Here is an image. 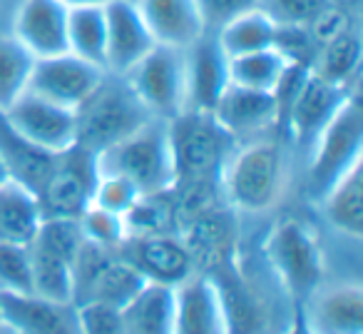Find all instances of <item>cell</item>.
<instances>
[{"label": "cell", "instance_id": "15", "mask_svg": "<svg viewBox=\"0 0 363 334\" xmlns=\"http://www.w3.org/2000/svg\"><path fill=\"white\" fill-rule=\"evenodd\" d=\"M155 45L135 0L105 3V70L110 75L125 77Z\"/></svg>", "mask_w": 363, "mask_h": 334}, {"label": "cell", "instance_id": "35", "mask_svg": "<svg viewBox=\"0 0 363 334\" xmlns=\"http://www.w3.org/2000/svg\"><path fill=\"white\" fill-rule=\"evenodd\" d=\"M140 195L142 193L130 180L120 178V175L97 173L95 185H92L90 203L102 210H110V212H115V215H125Z\"/></svg>", "mask_w": 363, "mask_h": 334}, {"label": "cell", "instance_id": "28", "mask_svg": "<svg viewBox=\"0 0 363 334\" xmlns=\"http://www.w3.org/2000/svg\"><path fill=\"white\" fill-rule=\"evenodd\" d=\"M33 294L55 302H72V262L38 242L28 244Z\"/></svg>", "mask_w": 363, "mask_h": 334}, {"label": "cell", "instance_id": "23", "mask_svg": "<svg viewBox=\"0 0 363 334\" xmlns=\"http://www.w3.org/2000/svg\"><path fill=\"white\" fill-rule=\"evenodd\" d=\"M40 198L21 180L0 185V242L30 244L43 222Z\"/></svg>", "mask_w": 363, "mask_h": 334}, {"label": "cell", "instance_id": "19", "mask_svg": "<svg viewBox=\"0 0 363 334\" xmlns=\"http://www.w3.org/2000/svg\"><path fill=\"white\" fill-rule=\"evenodd\" d=\"M184 75H187V110L212 112L222 92L229 87V58L209 31L184 48Z\"/></svg>", "mask_w": 363, "mask_h": 334}, {"label": "cell", "instance_id": "34", "mask_svg": "<svg viewBox=\"0 0 363 334\" xmlns=\"http://www.w3.org/2000/svg\"><path fill=\"white\" fill-rule=\"evenodd\" d=\"M0 294H33L28 244L0 242Z\"/></svg>", "mask_w": 363, "mask_h": 334}, {"label": "cell", "instance_id": "38", "mask_svg": "<svg viewBox=\"0 0 363 334\" xmlns=\"http://www.w3.org/2000/svg\"><path fill=\"white\" fill-rule=\"evenodd\" d=\"M279 334H313V332L308 329V324H306V319H303L301 309H298L296 304H294L291 314H289L286 324H284V329Z\"/></svg>", "mask_w": 363, "mask_h": 334}, {"label": "cell", "instance_id": "7", "mask_svg": "<svg viewBox=\"0 0 363 334\" xmlns=\"http://www.w3.org/2000/svg\"><path fill=\"white\" fill-rule=\"evenodd\" d=\"M125 82L157 120H167L187 110V75L184 50L155 45L130 72Z\"/></svg>", "mask_w": 363, "mask_h": 334}, {"label": "cell", "instance_id": "14", "mask_svg": "<svg viewBox=\"0 0 363 334\" xmlns=\"http://www.w3.org/2000/svg\"><path fill=\"white\" fill-rule=\"evenodd\" d=\"M296 307L313 334H363V287L356 279H323Z\"/></svg>", "mask_w": 363, "mask_h": 334}, {"label": "cell", "instance_id": "39", "mask_svg": "<svg viewBox=\"0 0 363 334\" xmlns=\"http://www.w3.org/2000/svg\"><path fill=\"white\" fill-rule=\"evenodd\" d=\"M65 8H85V6H105L110 0H60Z\"/></svg>", "mask_w": 363, "mask_h": 334}, {"label": "cell", "instance_id": "8", "mask_svg": "<svg viewBox=\"0 0 363 334\" xmlns=\"http://www.w3.org/2000/svg\"><path fill=\"white\" fill-rule=\"evenodd\" d=\"M284 82L291 90L286 105L289 137L303 150H311L321 130L341 110V105L348 100L353 90L333 85V82L323 80L316 72L301 65H294Z\"/></svg>", "mask_w": 363, "mask_h": 334}, {"label": "cell", "instance_id": "25", "mask_svg": "<svg viewBox=\"0 0 363 334\" xmlns=\"http://www.w3.org/2000/svg\"><path fill=\"white\" fill-rule=\"evenodd\" d=\"M361 38H358V33L353 28L346 26L343 31H338L336 36H331L318 45L308 70L316 72L323 80L333 82V85L353 90V80H356L358 70H361Z\"/></svg>", "mask_w": 363, "mask_h": 334}, {"label": "cell", "instance_id": "40", "mask_svg": "<svg viewBox=\"0 0 363 334\" xmlns=\"http://www.w3.org/2000/svg\"><path fill=\"white\" fill-rule=\"evenodd\" d=\"M11 178H13V175H11V167H8L6 157H3V152H0V185H6Z\"/></svg>", "mask_w": 363, "mask_h": 334}, {"label": "cell", "instance_id": "13", "mask_svg": "<svg viewBox=\"0 0 363 334\" xmlns=\"http://www.w3.org/2000/svg\"><path fill=\"white\" fill-rule=\"evenodd\" d=\"M117 252L155 284L177 287L194 274V262L179 232H157L125 237Z\"/></svg>", "mask_w": 363, "mask_h": 334}, {"label": "cell", "instance_id": "11", "mask_svg": "<svg viewBox=\"0 0 363 334\" xmlns=\"http://www.w3.org/2000/svg\"><path fill=\"white\" fill-rule=\"evenodd\" d=\"M105 77L107 70H102L100 65H92L72 53H60L35 60L28 90L55 105L80 110Z\"/></svg>", "mask_w": 363, "mask_h": 334}, {"label": "cell", "instance_id": "3", "mask_svg": "<svg viewBox=\"0 0 363 334\" xmlns=\"http://www.w3.org/2000/svg\"><path fill=\"white\" fill-rule=\"evenodd\" d=\"M95 170L130 180L140 193L172 190L174 165L167 120L152 117L120 142L95 152Z\"/></svg>", "mask_w": 363, "mask_h": 334}, {"label": "cell", "instance_id": "30", "mask_svg": "<svg viewBox=\"0 0 363 334\" xmlns=\"http://www.w3.org/2000/svg\"><path fill=\"white\" fill-rule=\"evenodd\" d=\"M67 53L105 70V6L67 11Z\"/></svg>", "mask_w": 363, "mask_h": 334}, {"label": "cell", "instance_id": "41", "mask_svg": "<svg viewBox=\"0 0 363 334\" xmlns=\"http://www.w3.org/2000/svg\"><path fill=\"white\" fill-rule=\"evenodd\" d=\"M0 334H11V332H8V329L3 327V324H0Z\"/></svg>", "mask_w": 363, "mask_h": 334}, {"label": "cell", "instance_id": "12", "mask_svg": "<svg viewBox=\"0 0 363 334\" xmlns=\"http://www.w3.org/2000/svg\"><path fill=\"white\" fill-rule=\"evenodd\" d=\"M214 279L219 302L224 309L227 334H269L272 332V312L264 292L257 282L244 274L239 254L207 272Z\"/></svg>", "mask_w": 363, "mask_h": 334}, {"label": "cell", "instance_id": "26", "mask_svg": "<svg viewBox=\"0 0 363 334\" xmlns=\"http://www.w3.org/2000/svg\"><path fill=\"white\" fill-rule=\"evenodd\" d=\"M291 68L294 63L284 55V50L277 45L264 48L229 58V82L259 92H279Z\"/></svg>", "mask_w": 363, "mask_h": 334}, {"label": "cell", "instance_id": "20", "mask_svg": "<svg viewBox=\"0 0 363 334\" xmlns=\"http://www.w3.org/2000/svg\"><path fill=\"white\" fill-rule=\"evenodd\" d=\"M157 45L184 50L207 33L197 0H135Z\"/></svg>", "mask_w": 363, "mask_h": 334}, {"label": "cell", "instance_id": "29", "mask_svg": "<svg viewBox=\"0 0 363 334\" xmlns=\"http://www.w3.org/2000/svg\"><path fill=\"white\" fill-rule=\"evenodd\" d=\"M127 237L157 232H179V212L172 190L162 193H142L132 208L122 215Z\"/></svg>", "mask_w": 363, "mask_h": 334}, {"label": "cell", "instance_id": "33", "mask_svg": "<svg viewBox=\"0 0 363 334\" xmlns=\"http://www.w3.org/2000/svg\"><path fill=\"white\" fill-rule=\"evenodd\" d=\"M77 220H80V227H82L85 239L92 244H97V247L117 249L127 237L122 215H115V212H110V210H102L92 203H87V208L82 210V215Z\"/></svg>", "mask_w": 363, "mask_h": 334}, {"label": "cell", "instance_id": "37", "mask_svg": "<svg viewBox=\"0 0 363 334\" xmlns=\"http://www.w3.org/2000/svg\"><path fill=\"white\" fill-rule=\"evenodd\" d=\"M82 334H125L120 322V309L107 304H75Z\"/></svg>", "mask_w": 363, "mask_h": 334}, {"label": "cell", "instance_id": "36", "mask_svg": "<svg viewBox=\"0 0 363 334\" xmlns=\"http://www.w3.org/2000/svg\"><path fill=\"white\" fill-rule=\"evenodd\" d=\"M197 3L207 31H219L224 23L234 21L237 16L262 8V0H197Z\"/></svg>", "mask_w": 363, "mask_h": 334}, {"label": "cell", "instance_id": "18", "mask_svg": "<svg viewBox=\"0 0 363 334\" xmlns=\"http://www.w3.org/2000/svg\"><path fill=\"white\" fill-rule=\"evenodd\" d=\"M67 11L60 0H21L11 36L35 60L67 53Z\"/></svg>", "mask_w": 363, "mask_h": 334}, {"label": "cell", "instance_id": "21", "mask_svg": "<svg viewBox=\"0 0 363 334\" xmlns=\"http://www.w3.org/2000/svg\"><path fill=\"white\" fill-rule=\"evenodd\" d=\"M174 334H227L217 284L209 274L194 272L174 287Z\"/></svg>", "mask_w": 363, "mask_h": 334}, {"label": "cell", "instance_id": "32", "mask_svg": "<svg viewBox=\"0 0 363 334\" xmlns=\"http://www.w3.org/2000/svg\"><path fill=\"white\" fill-rule=\"evenodd\" d=\"M333 0H262V11L281 28H311L323 13H328Z\"/></svg>", "mask_w": 363, "mask_h": 334}, {"label": "cell", "instance_id": "2", "mask_svg": "<svg viewBox=\"0 0 363 334\" xmlns=\"http://www.w3.org/2000/svg\"><path fill=\"white\" fill-rule=\"evenodd\" d=\"M264 259L277 287L298 304L326 279V252L306 222L296 217L279 220L264 239Z\"/></svg>", "mask_w": 363, "mask_h": 334}, {"label": "cell", "instance_id": "6", "mask_svg": "<svg viewBox=\"0 0 363 334\" xmlns=\"http://www.w3.org/2000/svg\"><path fill=\"white\" fill-rule=\"evenodd\" d=\"M147 279L117 249L87 242L72 264V304H107L125 307Z\"/></svg>", "mask_w": 363, "mask_h": 334}, {"label": "cell", "instance_id": "4", "mask_svg": "<svg viewBox=\"0 0 363 334\" xmlns=\"http://www.w3.org/2000/svg\"><path fill=\"white\" fill-rule=\"evenodd\" d=\"M147 120H152V115L137 100L125 77L107 72L102 85L77 110V145L100 152L135 132Z\"/></svg>", "mask_w": 363, "mask_h": 334}, {"label": "cell", "instance_id": "1", "mask_svg": "<svg viewBox=\"0 0 363 334\" xmlns=\"http://www.w3.org/2000/svg\"><path fill=\"white\" fill-rule=\"evenodd\" d=\"M289 185L286 150L277 137L259 135L254 140L237 142L222 167L219 190L229 210L244 215L272 212Z\"/></svg>", "mask_w": 363, "mask_h": 334}, {"label": "cell", "instance_id": "5", "mask_svg": "<svg viewBox=\"0 0 363 334\" xmlns=\"http://www.w3.org/2000/svg\"><path fill=\"white\" fill-rule=\"evenodd\" d=\"M308 157V193L321 200L356 162L363 160V107L356 92L331 117Z\"/></svg>", "mask_w": 363, "mask_h": 334}, {"label": "cell", "instance_id": "10", "mask_svg": "<svg viewBox=\"0 0 363 334\" xmlns=\"http://www.w3.org/2000/svg\"><path fill=\"white\" fill-rule=\"evenodd\" d=\"M95 178V152L75 145L62 155H55L50 175L38 193L43 215L45 217H80L90 203Z\"/></svg>", "mask_w": 363, "mask_h": 334}, {"label": "cell", "instance_id": "24", "mask_svg": "<svg viewBox=\"0 0 363 334\" xmlns=\"http://www.w3.org/2000/svg\"><path fill=\"white\" fill-rule=\"evenodd\" d=\"M326 222L343 237H363V160L318 200Z\"/></svg>", "mask_w": 363, "mask_h": 334}, {"label": "cell", "instance_id": "31", "mask_svg": "<svg viewBox=\"0 0 363 334\" xmlns=\"http://www.w3.org/2000/svg\"><path fill=\"white\" fill-rule=\"evenodd\" d=\"M35 58L11 36H0V112H6L30 85Z\"/></svg>", "mask_w": 363, "mask_h": 334}, {"label": "cell", "instance_id": "9", "mask_svg": "<svg viewBox=\"0 0 363 334\" xmlns=\"http://www.w3.org/2000/svg\"><path fill=\"white\" fill-rule=\"evenodd\" d=\"M0 120L16 137L52 157L77 145V110L55 105L30 90L0 112Z\"/></svg>", "mask_w": 363, "mask_h": 334}, {"label": "cell", "instance_id": "27", "mask_svg": "<svg viewBox=\"0 0 363 334\" xmlns=\"http://www.w3.org/2000/svg\"><path fill=\"white\" fill-rule=\"evenodd\" d=\"M219 48L224 50L227 58L244 55V53L264 50V48H274L279 38V26L262 11H249L244 16H237L234 21L224 23L219 31H214Z\"/></svg>", "mask_w": 363, "mask_h": 334}, {"label": "cell", "instance_id": "17", "mask_svg": "<svg viewBox=\"0 0 363 334\" xmlns=\"http://www.w3.org/2000/svg\"><path fill=\"white\" fill-rule=\"evenodd\" d=\"M0 324L11 334H82L75 304L38 294H0Z\"/></svg>", "mask_w": 363, "mask_h": 334}, {"label": "cell", "instance_id": "22", "mask_svg": "<svg viewBox=\"0 0 363 334\" xmlns=\"http://www.w3.org/2000/svg\"><path fill=\"white\" fill-rule=\"evenodd\" d=\"M174 287L147 282L125 307L120 322L125 334H174Z\"/></svg>", "mask_w": 363, "mask_h": 334}, {"label": "cell", "instance_id": "16", "mask_svg": "<svg viewBox=\"0 0 363 334\" xmlns=\"http://www.w3.org/2000/svg\"><path fill=\"white\" fill-rule=\"evenodd\" d=\"M212 115L234 142H247L274 130L281 117V97L277 92H259L229 82Z\"/></svg>", "mask_w": 363, "mask_h": 334}]
</instances>
